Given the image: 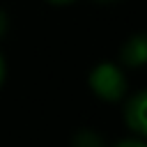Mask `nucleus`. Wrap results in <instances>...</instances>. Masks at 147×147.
Listing matches in <instances>:
<instances>
[{"mask_svg": "<svg viewBox=\"0 0 147 147\" xmlns=\"http://www.w3.org/2000/svg\"><path fill=\"white\" fill-rule=\"evenodd\" d=\"M46 2H51V5H71L74 0H46Z\"/></svg>", "mask_w": 147, "mask_h": 147, "instance_id": "8", "label": "nucleus"}, {"mask_svg": "<svg viewBox=\"0 0 147 147\" xmlns=\"http://www.w3.org/2000/svg\"><path fill=\"white\" fill-rule=\"evenodd\" d=\"M7 25H9V18H7V14L0 9V37L7 32Z\"/></svg>", "mask_w": 147, "mask_h": 147, "instance_id": "6", "label": "nucleus"}, {"mask_svg": "<svg viewBox=\"0 0 147 147\" xmlns=\"http://www.w3.org/2000/svg\"><path fill=\"white\" fill-rule=\"evenodd\" d=\"M122 101H124V124H126V129L133 136L145 138L147 136V92L138 90V92L124 96Z\"/></svg>", "mask_w": 147, "mask_h": 147, "instance_id": "2", "label": "nucleus"}, {"mask_svg": "<svg viewBox=\"0 0 147 147\" xmlns=\"http://www.w3.org/2000/svg\"><path fill=\"white\" fill-rule=\"evenodd\" d=\"M74 147H103V140L99 133L90 131V129H83L74 136Z\"/></svg>", "mask_w": 147, "mask_h": 147, "instance_id": "4", "label": "nucleus"}, {"mask_svg": "<svg viewBox=\"0 0 147 147\" xmlns=\"http://www.w3.org/2000/svg\"><path fill=\"white\" fill-rule=\"evenodd\" d=\"M5 74H7V64H5V55L0 53V87L5 83Z\"/></svg>", "mask_w": 147, "mask_h": 147, "instance_id": "7", "label": "nucleus"}, {"mask_svg": "<svg viewBox=\"0 0 147 147\" xmlns=\"http://www.w3.org/2000/svg\"><path fill=\"white\" fill-rule=\"evenodd\" d=\"M90 90L106 103H117L126 96L129 92V83H126V74L119 64L115 62H99L92 71H90Z\"/></svg>", "mask_w": 147, "mask_h": 147, "instance_id": "1", "label": "nucleus"}, {"mask_svg": "<svg viewBox=\"0 0 147 147\" xmlns=\"http://www.w3.org/2000/svg\"><path fill=\"white\" fill-rule=\"evenodd\" d=\"M122 64L131 67V69H140L147 62V37L145 34H133L124 46H122Z\"/></svg>", "mask_w": 147, "mask_h": 147, "instance_id": "3", "label": "nucleus"}, {"mask_svg": "<svg viewBox=\"0 0 147 147\" xmlns=\"http://www.w3.org/2000/svg\"><path fill=\"white\" fill-rule=\"evenodd\" d=\"M115 147H147V145H145V140H142V138L131 136V138H124V140L115 142Z\"/></svg>", "mask_w": 147, "mask_h": 147, "instance_id": "5", "label": "nucleus"}]
</instances>
